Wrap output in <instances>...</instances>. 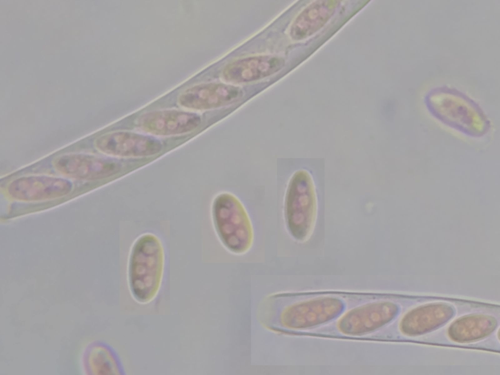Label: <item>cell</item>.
<instances>
[{
    "instance_id": "cell-7",
    "label": "cell",
    "mask_w": 500,
    "mask_h": 375,
    "mask_svg": "<svg viewBox=\"0 0 500 375\" xmlns=\"http://www.w3.org/2000/svg\"><path fill=\"white\" fill-rule=\"evenodd\" d=\"M201 123L199 115L177 110H161L148 112L136 121L139 128L158 136H172L187 133L196 128Z\"/></svg>"
},
{
    "instance_id": "cell-10",
    "label": "cell",
    "mask_w": 500,
    "mask_h": 375,
    "mask_svg": "<svg viewBox=\"0 0 500 375\" xmlns=\"http://www.w3.org/2000/svg\"><path fill=\"white\" fill-rule=\"evenodd\" d=\"M283 58L272 55L249 57L235 61L224 68V78L233 83L259 80L279 71L284 65Z\"/></svg>"
},
{
    "instance_id": "cell-4",
    "label": "cell",
    "mask_w": 500,
    "mask_h": 375,
    "mask_svg": "<svg viewBox=\"0 0 500 375\" xmlns=\"http://www.w3.org/2000/svg\"><path fill=\"white\" fill-rule=\"evenodd\" d=\"M429 108L442 123L473 137H480L489 128V122L471 102L455 95L433 96L429 98Z\"/></svg>"
},
{
    "instance_id": "cell-5",
    "label": "cell",
    "mask_w": 500,
    "mask_h": 375,
    "mask_svg": "<svg viewBox=\"0 0 500 375\" xmlns=\"http://www.w3.org/2000/svg\"><path fill=\"white\" fill-rule=\"evenodd\" d=\"M95 146L105 154L122 157L151 156L162 149V145L158 139L128 131L104 134L97 138Z\"/></svg>"
},
{
    "instance_id": "cell-3",
    "label": "cell",
    "mask_w": 500,
    "mask_h": 375,
    "mask_svg": "<svg viewBox=\"0 0 500 375\" xmlns=\"http://www.w3.org/2000/svg\"><path fill=\"white\" fill-rule=\"evenodd\" d=\"M316 209L312 179L307 171H298L289 183L284 208L287 229L294 239L303 242L310 237L315 223Z\"/></svg>"
},
{
    "instance_id": "cell-6",
    "label": "cell",
    "mask_w": 500,
    "mask_h": 375,
    "mask_svg": "<svg viewBox=\"0 0 500 375\" xmlns=\"http://www.w3.org/2000/svg\"><path fill=\"white\" fill-rule=\"evenodd\" d=\"M54 167L68 176L83 180H99L116 174L121 167L107 158L82 154H70L57 157Z\"/></svg>"
},
{
    "instance_id": "cell-11",
    "label": "cell",
    "mask_w": 500,
    "mask_h": 375,
    "mask_svg": "<svg viewBox=\"0 0 500 375\" xmlns=\"http://www.w3.org/2000/svg\"><path fill=\"white\" fill-rule=\"evenodd\" d=\"M396 307L390 303L364 306L350 312L339 323L343 333L352 334L374 330L391 320L396 313Z\"/></svg>"
},
{
    "instance_id": "cell-1",
    "label": "cell",
    "mask_w": 500,
    "mask_h": 375,
    "mask_svg": "<svg viewBox=\"0 0 500 375\" xmlns=\"http://www.w3.org/2000/svg\"><path fill=\"white\" fill-rule=\"evenodd\" d=\"M164 266V249L159 238L150 233L138 238L131 250L127 270L129 289L136 301L146 304L157 297Z\"/></svg>"
},
{
    "instance_id": "cell-9",
    "label": "cell",
    "mask_w": 500,
    "mask_h": 375,
    "mask_svg": "<svg viewBox=\"0 0 500 375\" xmlns=\"http://www.w3.org/2000/svg\"><path fill=\"white\" fill-rule=\"evenodd\" d=\"M71 183L63 179L46 176L24 177L11 182L8 192L12 197L24 201H38L67 194Z\"/></svg>"
},
{
    "instance_id": "cell-8",
    "label": "cell",
    "mask_w": 500,
    "mask_h": 375,
    "mask_svg": "<svg viewBox=\"0 0 500 375\" xmlns=\"http://www.w3.org/2000/svg\"><path fill=\"white\" fill-rule=\"evenodd\" d=\"M241 89L223 83H204L185 90L179 97L182 107L193 110H205L228 104L238 100Z\"/></svg>"
},
{
    "instance_id": "cell-12",
    "label": "cell",
    "mask_w": 500,
    "mask_h": 375,
    "mask_svg": "<svg viewBox=\"0 0 500 375\" xmlns=\"http://www.w3.org/2000/svg\"><path fill=\"white\" fill-rule=\"evenodd\" d=\"M452 314L447 305L433 304L421 307L408 313L401 323L402 331L408 334H418L432 330L447 321Z\"/></svg>"
},
{
    "instance_id": "cell-2",
    "label": "cell",
    "mask_w": 500,
    "mask_h": 375,
    "mask_svg": "<svg viewBox=\"0 0 500 375\" xmlns=\"http://www.w3.org/2000/svg\"><path fill=\"white\" fill-rule=\"evenodd\" d=\"M211 215L217 234L228 250L239 255L250 250L254 240L253 226L238 198L229 193L218 195L212 204Z\"/></svg>"
},
{
    "instance_id": "cell-13",
    "label": "cell",
    "mask_w": 500,
    "mask_h": 375,
    "mask_svg": "<svg viewBox=\"0 0 500 375\" xmlns=\"http://www.w3.org/2000/svg\"><path fill=\"white\" fill-rule=\"evenodd\" d=\"M495 320L489 316L476 315L456 321L449 330V334L459 342L473 341L491 333L495 329Z\"/></svg>"
}]
</instances>
